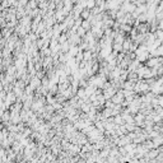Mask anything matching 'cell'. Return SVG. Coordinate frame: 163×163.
I'll return each instance as SVG.
<instances>
[{
    "label": "cell",
    "instance_id": "cell-2",
    "mask_svg": "<svg viewBox=\"0 0 163 163\" xmlns=\"http://www.w3.org/2000/svg\"><path fill=\"white\" fill-rule=\"evenodd\" d=\"M77 35L80 37V36H84L85 35V29L84 28H82V27H80V28L78 29V32H77Z\"/></svg>",
    "mask_w": 163,
    "mask_h": 163
},
{
    "label": "cell",
    "instance_id": "cell-1",
    "mask_svg": "<svg viewBox=\"0 0 163 163\" xmlns=\"http://www.w3.org/2000/svg\"><path fill=\"white\" fill-rule=\"evenodd\" d=\"M17 96H15L14 94V92H8V93H7V98H5V105H7L8 106V108L10 107V106H12V105H14V103L15 102H17Z\"/></svg>",
    "mask_w": 163,
    "mask_h": 163
},
{
    "label": "cell",
    "instance_id": "cell-3",
    "mask_svg": "<svg viewBox=\"0 0 163 163\" xmlns=\"http://www.w3.org/2000/svg\"><path fill=\"white\" fill-rule=\"evenodd\" d=\"M3 149V146H2V144H0V150H2Z\"/></svg>",
    "mask_w": 163,
    "mask_h": 163
}]
</instances>
